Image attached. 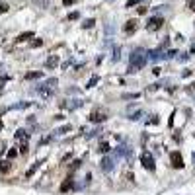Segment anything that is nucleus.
Masks as SVG:
<instances>
[{
	"instance_id": "nucleus-1",
	"label": "nucleus",
	"mask_w": 195,
	"mask_h": 195,
	"mask_svg": "<svg viewBox=\"0 0 195 195\" xmlns=\"http://www.w3.org/2000/svg\"><path fill=\"white\" fill-rule=\"evenodd\" d=\"M144 61H146V55H144V51H143V49H137V51L133 53V57H131L129 72H137V70H139L140 66L144 64Z\"/></svg>"
},
{
	"instance_id": "nucleus-2",
	"label": "nucleus",
	"mask_w": 195,
	"mask_h": 195,
	"mask_svg": "<svg viewBox=\"0 0 195 195\" xmlns=\"http://www.w3.org/2000/svg\"><path fill=\"white\" fill-rule=\"evenodd\" d=\"M162 24H164V18H160V16H154V18L148 20L146 30H148V31H156V30H160V27H162Z\"/></svg>"
},
{
	"instance_id": "nucleus-3",
	"label": "nucleus",
	"mask_w": 195,
	"mask_h": 195,
	"mask_svg": "<svg viewBox=\"0 0 195 195\" xmlns=\"http://www.w3.org/2000/svg\"><path fill=\"white\" fill-rule=\"evenodd\" d=\"M170 162H172V168H184V158H181L180 152H172L170 154Z\"/></svg>"
},
{
	"instance_id": "nucleus-4",
	"label": "nucleus",
	"mask_w": 195,
	"mask_h": 195,
	"mask_svg": "<svg viewBox=\"0 0 195 195\" xmlns=\"http://www.w3.org/2000/svg\"><path fill=\"white\" fill-rule=\"evenodd\" d=\"M140 160H143V166H144L146 170H150V172L154 170V158H152L150 154H146V152H144V154H143V158H140Z\"/></svg>"
},
{
	"instance_id": "nucleus-5",
	"label": "nucleus",
	"mask_w": 195,
	"mask_h": 195,
	"mask_svg": "<svg viewBox=\"0 0 195 195\" xmlns=\"http://www.w3.org/2000/svg\"><path fill=\"white\" fill-rule=\"evenodd\" d=\"M135 30H137V20H129V22L125 24V31L127 33H133Z\"/></svg>"
},
{
	"instance_id": "nucleus-6",
	"label": "nucleus",
	"mask_w": 195,
	"mask_h": 195,
	"mask_svg": "<svg viewBox=\"0 0 195 195\" xmlns=\"http://www.w3.org/2000/svg\"><path fill=\"white\" fill-rule=\"evenodd\" d=\"M30 37H33V31H26V33H22V35L16 37V43H24V41L30 39Z\"/></svg>"
},
{
	"instance_id": "nucleus-7",
	"label": "nucleus",
	"mask_w": 195,
	"mask_h": 195,
	"mask_svg": "<svg viewBox=\"0 0 195 195\" xmlns=\"http://www.w3.org/2000/svg\"><path fill=\"white\" fill-rule=\"evenodd\" d=\"M103 119H105V113H99V111L92 113V121H103Z\"/></svg>"
},
{
	"instance_id": "nucleus-8",
	"label": "nucleus",
	"mask_w": 195,
	"mask_h": 195,
	"mask_svg": "<svg viewBox=\"0 0 195 195\" xmlns=\"http://www.w3.org/2000/svg\"><path fill=\"white\" fill-rule=\"evenodd\" d=\"M10 168H12V164H10V162H2V164H0V172H2V174H6Z\"/></svg>"
},
{
	"instance_id": "nucleus-9",
	"label": "nucleus",
	"mask_w": 195,
	"mask_h": 195,
	"mask_svg": "<svg viewBox=\"0 0 195 195\" xmlns=\"http://www.w3.org/2000/svg\"><path fill=\"white\" fill-rule=\"evenodd\" d=\"M59 64V59H57V57H49L47 59V66H57Z\"/></svg>"
},
{
	"instance_id": "nucleus-10",
	"label": "nucleus",
	"mask_w": 195,
	"mask_h": 195,
	"mask_svg": "<svg viewBox=\"0 0 195 195\" xmlns=\"http://www.w3.org/2000/svg\"><path fill=\"white\" fill-rule=\"evenodd\" d=\"M41 76V72L37 70V72H30V74H26V80H33V78H39Z\"/></svg>"
},
{
	"instance_id": "nucleus-11",
	"label": "nucleus",
	"mask_w": 195,
	"mask_h": 195,
	"mask_svg": "<svg viewBox=\"0 0 195 195\" xmlns=\"http://www.w3.org/2000/svg\"><path fill=\"white\" fill-rule=\"evenodd\" d=\"M43 45V39H35V41H31V47L35 49V47H41Z\"/></svg>"
},
{
	"instance_id": "nucleus-12",
	"label": "nucleus",
	"mask_w": 195,
	"mask_h": 195,
	"mask_svg": "<svg viewBox=\"0 0 195 195\" xmlns=\"http://www.w3.org/2000/svg\"><path fill=\"white\" fill-rule=\"evenodd\" d=\"M123 178H125V180H127V181H131V180H133V178H135V176H133V174L129 172V170H127V172H125V174H123Z\"/></svg>"
},
{
	"instance_id": "nucleus-13",
	"label": "nucleus",
	"mask_w": 195,
	"mask_h": 195,
	"mask_svg": "<svg viewBox=\"0 0 195 195\" xmlns=\"http://www.w3.org/2000/svg\"><path fill=\"white\" fill-rule=\"evenodd\" d=\"M102 164H103V170H109V168H111V160H107V158L103 160Z\"/></svg>"
},
{
	"instance_id": "nucleus-14",
	"label": "nucleus",
	"mask_w": 195,
	"mask_h": 195,
	"mask_svg": "<svg viewBox=\"0 0 195 195\" xmlns=\"http://www.w3.org/2000/svg\"><path fill=\"white\" fill-rule=\"evenodd\" d=\"M187 8L191 12H195V0H187Z\"/></svg>"
},
{
	"instance_id": "nucleus-15",
	"label": "nucleus",
	"mask_w": 195,
	"mask_h": 195,
	"mask_svg": "<svg viewBox=\"0 0 195 195\" xmlns=\"http://www.w3.org/2000/svg\"><path fill=\"white\" fill-rule=\"evenodd\" d=\"M33 2H35V4H39L41 8H45V6H47V0H33Z\"/></svg>"
},
{
	"instance_id": "nucleus-16",
	"label": "nucleus",
	"mask_w": 195,
	"mask_h": 195,
	"mask_svg": "<svg viewBox=\"0 0 195 195\" xmlns=\"http://www.w3.org/2000/svg\"><path fill=\"white\" fill-rule=\"evenodd\" d=\"M139 2H140V0H129V2H127V8H133L135 4H139Z\"/></svg>"
},
{
	"instance_id": "nucleus-17",
	"label": "nucleus",
	"mask_w": 195,
	"mask_h": 195,
	"mask_svg": "<svg viewBox=\"0 0 195 195\" xmlns=\"http://www.w3.org/2000/svg\"><path fill=\"white\" fill-rule=\"evenodd\" d=\"M94 26V20H86L84 22V27H92Z\"/></svg>"
},
{
	"instance_id": "nucleus-18",
	"label": "nucleus",
	"mask_w": 195,
	"mask_h": 195,
	"mask_svg": "<svg viewBox=\"0 0 195 195\" xmlns=\"http://www.w3.org/2000/svg\"><path fill=\"white\" fill-rule=\"evenodd\" d=\"M68 187H70V181H64V184L61 185V189H63V191H66V189H68Z\"/></svg>"
},
{
	"instance_id": "nucleus-19",
	"label": "nucleus",
	"mask_w": 195,
	"mask_h": 195,
	"mask_svg": "<svg viewBox=\"0 0 195 195\" xmlns=\"http://www.w3.org/2000/svg\"><path fill=\"white\" fill-rule=\"evenodd\" d=\"M6 10H8V6H6V4L2 2V4H0V14H4V12H6Z\"/></svg>"
},
{
	"instance_id": "nucleus-20",
	"label": "nucleus",
	"mask_w": 195,
	"mask_h": 195,
	"mask_svg": "<svg viewBox=\"0 0 195 195\" xmlns=\"http://www.w3.org/2000/svg\"><path fill=\"white\" fill-rule=\"evenodd\" d=\"M139 14H140V16H144V14H146V8L140 6V8H139Z\"/></svg>"
},
{
	"instance_id": "nucleus-21",
	"label": "nucleus",
	"mask_w": 195,
	"mask_h": 195,
	"mask_svg": "<svg viewBox=\"0 0 195 195\" xmlns=\"http://www.w3.org/2000/svg\"><path fill=\"white\" fill-rule=\"evenodd\" d=\"M63 4H64V6H72L74 0H63Z\"/></svg>"
}]
</instances>
